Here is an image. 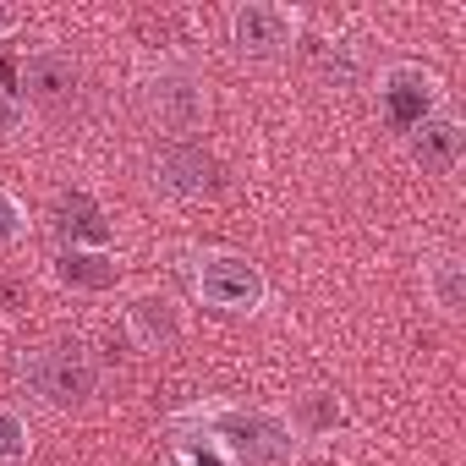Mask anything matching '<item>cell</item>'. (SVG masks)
Listing matches in <instances>:
<instances>
[{"instance_id": "obj_1", "label": "cell", "mask_w": 466, "mask_h": 466, "mask_svg": "<svg viewBox=\"0 0 466 466\" xmlns=\"http://www.w3.org/2000/svg\"><path fill=\"white\" fill-rule=\"evenodd\" d=\"M176 428H198L230 466H291L302 450V428L280 406L198 400V406L176 411Z\"/></svg>"}, {"instance_id": "obj_2", "label": "cell", "mask_w": 466, "mask_h": 466, "mask_svg": "<svg viewBox=\"0 0 466 466\" xmlns=\"http://www.w3.org/2000/svg\"><path fill=\"white\" fill-rule=\"evenodd\" d=\"M17 379L45 411H61V417H83L99 400V390H105L99 357L88 346H77V340H50V346L23 351L17 357Z\"/></svg>"}, {"instance_id": "obj_3", "label": "cell", "mask_w": 466, "mask_h": 466, "mask_svg": "<svg viewBox=\"0 0 466 466\" xmlns=\"http://www.w3.org/2000/svg\"><path fill=\"white\" fill-rule=\"evenodd\" d=\"M192 291H198V302H203L208 313L253 319V313H264V302H269V275H264V264H253L248 253L214 248V253H198V264H192Z\"/></svg>"}, {"instance_id": "obj_4", "label": "cell", "mask_w": 466, "mask_h": 466, "mask_svg": "<svg viewBox=\"0 0 466 466\" xmlns=\"http://www.w3.org/2000/svg\"><path fill=\"white\" fill-rule=\"evenodd\" d=\"M225 34L242 61H280L302 39V12L286 0H237L225 12Z\"/></svg>"}, {"instance_id": "obj_5", "label": "cell", "mask_w": 466, "mask_h": 466, "mask_svg": "<svg viewBox=\"0 0 466 466\" xmlns=\"http://www.w3.org/2000/svg\"><path fill=\"white\" fill-rule=\"evenodd\" d=\"M379 116L406 137V132H417L433 110H444L450 105V88H444V77L439 72H428V66H417V61H395V66H384L379 72Z\"/></svg>"}, {"instance_id": "obj_6", "label": "cell", "mask_w": 466, "mask_h": 466, "mask_svg": "<svg viewBox=\"0 0 466 466\" xmlns=\"http://www.w3.org/2000/svg\"><path fill=\"white\" fill-rule=\"evenodd\" d=\"M121 324H127L132 346L148 351V357L181 351L187 335H192V313H187V302H181L176 291H165V286H137V291H127Z\"/></svg>"}, {"instance_id": "obj_7", "label": "cell", "mask_w": 466, "mask_h": 466, "mask_svg": "<svg viewBox=\"0 0 466 466\" xmlns=\"http://www.w3.org/2000/svg\"><path fill=\"white\" fill-rule=\"evenodd\" d=\"M143 105H148V116L165 127V132H176L181 143H192V132H203L208 127V83L192 72V66H159L154 77H148V88H143Z\"/></svg>"}, {"instance_id": "obj_8", "label": "cell", "mask_w": 466, "mask_h": 466, "mask_svg": "<svg viewBox=\"0 0 466 466\" xmlns=\"http://www.w3.org/2000/svg\"><path fill=\"white\" fill-rule=\"evenodd\" d=\"M88 94V72L72 50H34L23 61V110L34 105L39 116H72Z\"/></svg>"}, {"instance_id": "obj_9", "label": "cell", "mask_w": 466, "mask_h": 466, "mask_svg": "<svg viewBox=\"0 0 466 466\" xmlns=\"http://www.w3.org/2000/svg\"><path fill=\"white\" fill-rule=\"evenodd\" d=\"M400 143H406V159H411L422 176H455L461 159H466V121L455 116V105H444V110H433L417 132H406Z\"/></svg>"}, {"instance_id": "obj_10", "label": "cell", "mask_w": 466, "mask_h": 466, "mask_svg": "<svg viewBox=\"0 0 466 466\" xmlns=\"http://www.w3.org/2000/svg\"><path fill=\"white\" fill-rule=\"evenodd\" d=\"M50 275L66 286V291H83V297H105L121 286V258L116 248H61L50 258Z\"/></svg>"}, {"instance_id": "obj_11", "label": "cell", "mask_w": 466, "mask_h": 466, "mask_svg": "<svg viewBox=\"0 0 466 466\" xmlns=\"http://www.w3.org/2000/svg\"><path fill=\"white\" fill-rule=\"evenodd\" d=\"M154 187L165 198H203L214 187V159L198 148V143H170L159 159H154Z\"/></svg>"}, {"instance_id": "obj_12", "label": "cell", "mask_w": 466, "mask_h": 466, "mask_svg": "<svg viewBox=\"0 0 466 466\" xmlns=\"http://www.w3.org/2000/svg\"><path fill=\"white\" fill-rule=\"evenodd\" d=\"M422 286H428V297H433V308L444 319H461L466 313V264H461V253L428 258L422 264Z\"/></svg>"}, {"instance_id": "obj_13", "label": "cell", "mask_w": 466, "mask_h": 466, "mask_svg": "<svg viewBox=\"0 0 466 466\" xmlns=\"http://www.w3.org/2000/svg\"><path fill=\"white\" fill-rule=\"evenodd\" d=\"M34 455V422L23 406L0 400V466H23Z\"/></svg>"}, {"instance_id": "obj_14", "label": "cell", "mask_w": 466, "mask_h": 466, "mask_svg": "<svg viewBox=\"0 0 466 466\" xmlns=\"http://www.w3.org/2000/svg\"><path fill=\"white\" fill-rule=\"evenodd\" d=\"M23 237H28V208H23L17 192L0 187V248H17Z\"/></svg>"}, {"instance_id": "obj_15", "label": "cell", "mask_w": 466, "mask_h": 466, "mask_svg": "<svg viewBox=\"0 0 466 466\" xmlns=\"http://www.w3.org/2000/svg\"><path fill=\"white\" fill-rule=\"evenodd\" d=\"M17 127H23V99L0 88V137H12Z\"/></svg>"}, {"instance_id": "obj_16", "label": "cell", "mask_w": 466, "mask_h": 466, "mask_svg": "<svg viewBox=\"0 0 466 466\" xmlns=\"http://www.w3.org/2000/svg\"><path fill=\"white\" fill-rule=\"evenodd\" d=\"M23 23H28V17H23L17 6H0V45H6L12 34H23Z\"/></svg>"}]
</instances>
